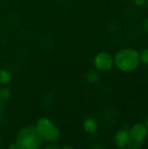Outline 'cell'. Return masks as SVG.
Masks as SVG:
<instances>
[{"instance_id": "6da1fadb", "label": "cell", "mask_w": 148, "mask_h": 149, "mask_svg": "<svg viewBox=\"0 0 148 149\" xmlns=\"http://www.w3.org/2000/svg\"><path fill=\"white\" fill-rule=\"evenodd\" d=\"M114 65L123 72H130L138 68L140 59V52L134 48H124L113 57Z\"/></svg>"}, {"instance_id": "2e32d148", "label": "cell", "mask_w": 148, "mask_h": 149, "mask_svg": "<svg viewBox=\"0 0 148 149\" xmlns=\"http://www.w3.org/2000/svg\"><path fill=\"white\" fill-rule=\"evenodd\" d=\"M63 148L64 149H66V148L72 149V146H65V147H63Z\"/></svg>"}, {"instance_id": "4fadbf2b", "label": "cell", "mask_w": 148, "mask_h": 149, "mask_svg": "<svg viewBox=\"0 0 148 149\" xmlns=\"http://www.w3.org/2000/svg\"><path fill=\"white\" fill-rule=\"evenodd\" d=\"M134 3L137 6L140 7V6H143L146 3V0H134Z\"/></svg>"}, {"instance_id": "e0dca14e", "label": "cell", "mask_w": 148, "mask_h": 149, "mask_svg": "<svg viewBox=\"0 0 148 149\" xmlns=\"http://www.w3.org/2000/svg\"><path fill=\"white\" fill-rule=\"evenodd\" d=\"M146 2H148V0H146Z\"/></svg>"}, {"instance_id": "30bf717a", "label": "cell", "mask_w": 148, "mask_h": 149, "mask_svg": "<svg viewBox=\"0 0 148 149\" xmlns=\"http://www.w3.org/2000/svg\"><path fill=\"white\" fill-rule=\"evenodd\" d=\"M11 96V92L8 87L0 88V101H6Z\"/></svg>"}, {"instance_id": "9a60e30c", "label": "cell", "mask_w": 148, "mask_h": 149, "mask_svg": "<svg viewBox=\"0 0 148 149\" xmlns=\"http://www.w3.org/2000/svg\"><path fill=\"white\" fill-rule=\"evenodd\" d=\"M145 125L147 126V127L148 128V116L147 117V119H146V121H145Z\"/></svg>"}, {"instance_id": "3957f363", "label": "cell", "mask_w": 148, "mask_h": 149, "mask_svg": "<svg viewBox=\"0 0 148 149\" xmlns=\"http://www.w3.org/2000/svg\"><path fill=\"white\" fill-rule=\"evenodd\" d=\"M42 143L35 126L32 125L22 127L18 131L15 141L17 149H38L41 148Z\"/></svg>"}, {"instance_id": "8fae6325", "label": "cell", "mask_w": 148, "mask_h": 149, "mask_svg": "<svg viewBox=\"0 0 148 149\" xmlns=\"http://www.w3.org/2000/svg\"><path fill=\"white\" fill-rule=\"evenodd\" d=\"M140 59L145 65H148V47L144 48L140 52Z\"/></svg>"}, {"instance_id": "9c48e42d", "label": "cell", "mask_w": 148, "mask_h": 149, "mask_svg": "<svg viewBox=\"0 0 148 149\" xmlns=\"http://www.w3.org/2000/svg\"><path fill=\"white\" fill-rule=\"evenodd\" d=\"M85 77H86V80L91 84L97 83L99 79V75L98 71H94V70L88 72Z\"/></svg>"}, {"instance_id": "ba28073f", "label": "cell", "mask_w": 148, "mask_h": 149, "mask_svg": "<svg viewBox=\"0 0 148 149\" xmlns=\"http://www.w3.org/2000/svg\"><path fill=\"white\" fill-rule=\"evenodd\" d=\"M11 80V74L6 69L0 70V84L1 85H7Z\"/></svg>"}, {"instance_id": "52a82bcc", "label": "cell", "mask_w": 148, "mask_h": 149, "mask_svg": "<svg viewBox=\"0 0 148 149\" xmlns=\"http://www.w3.org/2000/svg\"><path fill=\"white\" fill-rule=\"evenodd\" d=\"M83 128L84 130L90 134H95L99 129V123L93 118H87L83 122Z\"/></svg>"}, {"instance_id": "277c9868", "label": "cell", "mask_w": 148, "mask_h": 149, "mask_svg": "<svg viewBox=\"0 0 148 149\" xmlns=\"http://www.w3.org/2000/svg\"><path fill=\"white\" fill-rule=\"evenodd\" d=\"M93 64L98 72H108L114 65L113 57L107 52H100L96 54Z\"/></svg>"}, {"instance_id": "8992f818", "label": "cell", "mask_w": 148, "mask_h": 149, "mask_svg": "<svg viewBox=\"0 0 148 149\" xmlns=\"http://www.w3.org/2000/svg\"><path fill=\"white\" fill-rule=\"evenodd\" d=\"M114 144L119 148H129L132 144V139L129 134V130L123 128L116 132L113 138Z\"/></svg>"}, {"instance_id": "7a4b0ae2", "label": "cell", "mask_w": 148, "mask_h": 149, "mask_svg": "<svg viewBox=\"0 0 148 149\" xmlns=\"http://www.w3.org/2000/svg\"><path fill=\"white\" fill-rule=\"evenodd\" d=\"M35 128L42 142L47 144L57 143L61 135L59 127L46 117L39 118L36 121Z\"/></svg>"}, {"instance_id": "7c38bea8", "label": "cell", "mask_w": 148, "mask_h": 149, "mask_svg": "<svg viewBox=\"0 0 148 149\" xmlns=\"http://www.w3.org/2000/svg\"><path fill=\"white\" fill-rule=\"evenodd\" d=\"M143 30L147 34H148V18L145 19V21L143 22Z\"/></svg>"}, {"instance_id": "5b68a950", "label": "cell", "mask_w": 148, "mask_h": 149, "mask_svg": "<svg viewBox=\"0 0 148 149\" xmlns=\"http://www.w3.org/2000/svg\"><path fill=\"white\" fill-rule=\"evenodd\" d=\"M132 142L142 145L143 141L147 138L148 128L144 123H136L129 130Z\"/></svg>"}, {"instance_id": "5bb4252c", "label": "cell", "mask_w": 148, "mask_h": 149, "mask_svg": "<svg viewBox=\"0 0 148 149\" xmlns=\"http://www.w3.org/2000/svg\"><path fill=\"white\" fill-rule=\"evenodd\" d=\"M9 149H17V145L15 144V142L12 143V144H10V145L9 146Z\"/></svg>"}]
</instances>
